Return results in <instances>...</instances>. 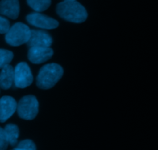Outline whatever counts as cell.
<instances>
[{
	"label": "cell",
	"instance_id": "52a82bcc",
	"mask_svg": "<svg viewBox=\"0 0 158 150\" xmlns=\"http://www.w3.org/2000/svg\"><path fill=\"white\" fill-rule=\"evenodd\" d=\"M52 39L47 32L41 30H31L27 45L29 47H50Z\"/></svg>",
	"mask_w": 158,
	"mask_h": 150
},
{
	"label": "cell",
	"instance_id": "2e32d148",
	"mask_svg": "<svg viewBox=\"0 0 158 150\" xmlns=\"http://www.w3.org/2000/svg\"><path fill=\"white\" fill-rule=\"evenodd\" d=\"M10 29V23L7 18L0 16V34H6Z\"/></svg>",
	"mask_w": 158,
	"mask_h": 150
},
{
	"label": "cell",
	"instance_id": "30bf717a",
	"mask_svg": "<svg viewBox=\"0 0 158 150\" xmlns=\"http://www.w3.org/2000/svg\"><path fill=\"white\" fill-rule=\"evenodd\" d=\"M0 14L9 18L15 19L19 15V0H1Z\"/></svg>",
	"mask_w": 158,
	"mask_h": 150
},
{
	"label": "cell",
	"instance_id": "ba28073f",
	"mask_svg": "<svg viewBox=\"0 0 158 150\" xmlns=\"http://www.w3.org/2000/svg\"><path fill=\"white\" fill-rule=\"evenodd\" d=\"M52 55L53 50L50 47H30L28 58L31 63L40 64L50 59Z\"/></svg>",
	"mask_w": 158,
	"mask_h": 150
},
{
	"label": "cell",
	"instance_id": "5bb4252c",
	"mask_svg": "<svg viewBox=\"0 0 158 150\" xmlns=\"http://www.w3.org/2000/svg\"><path fill=\"white\" fill-rule=\"evenodd\" d=\"M13 59V53L11 51L0 49V69L9 65Z\"/></svg>",
	"mask_w": 158,
	"mask_h": 150
},
{
	"label": "cell",
	"instance_id": "9c48e42d",
	"mask_svg": "<svg viewBox=\"0 0 158 150\" xmlns=\"http://www.w3.org/2000/svg\"><path fill=\"white\" fill-rule=\"evenodd\" d=\"M17 103L11 96H3L0 99V122L5 123L16 111Z\"/></svg>",
	"mask_w": 158,
	"mask_h": 150
},
{
	"label": "cell",
	"instance_id": "7c38bea8",
	"mask_svg": "<svg viewBox=\"0 0 158 150\" xmlns=\"http://www.w3.org/2000/svg\"><path fill=\"white\" fill-rule=\"evenodd\" d=\"M5 134H6V139L9 144L12 146H15L17 144L18 137L19 135V130L18 126L14 124L6 125L4 129Z\"/></svg>",
	"mask_w": 158,
	"mask_h": 150
},
{
	"label": "cell",
	"instance_id": "9a60e30c",
	"mask_svg": "<svg viewBox=\"0 0 158 150\" xmlns=\"http://www.w3.org/2000/svg\"><path fill=\"white\" fill-rule=\"evenodd\" d=\"M12 150H36L35 145L32 140H26L21 141Z\"/></svg>",
	"mask_w": 158,
	"mask_h": 150
},
{
	"label": "cell",
	"instance_id": "7a4b0ae2",
	"mask_svg": "<svg viewBox=\"0 0 158 150\" xmlns=\"http://www.w3.org/2000/svg\"><path fill=\"white\" fill-rule=\"evenodd\" d=\"M63 75V69L60 65L56 63L45 65L37 75V86L42 89H51L58 83Z\"/></svg>",
	"mask_w": 158,
	"mask_h": 150
},
{
	"label": "cell",
	"instance_id": "e0dca14e",
	"mask_svg": "<svg viewBox=\"0 0 158 150\" xmlns=\"http://www.w3.org/2000/svg\"><path fill=\"white\" fill-rule=\"evenodd\" d=\"M7 139L5 134L4 129L0 127V150H6L8 147Z\"/></svg>",
	"mask_w": 158,
	"mask_h": 150
},
{
	"label": "cell",
	"instance_id": "4fadbf2b",
	"mask_svg": "<svg viewBox=\"0 0 158 150\" xmlns=\"http://www.w3.org/2000/svg\"><path fill=\"white\" fill-rule=\"evenodd\" d=\"M27 3L32 9L40 12L46 10L51 5V0H27Z\"/></svg>",
	"mask_w": 158,
	"mask_h": 150
},
{
	"label": "cell",
	"instance_id": "8fae6325",
	"mask_svg": "<svg viewBox=\"0 0 158 150\" xmlns=\"http://www.w3.org/2000/svg\"><path fill=\"white\" fill-rule=\"evenodd\" d=\"M14 83V69L8 65L2 69L0 72V87L2 89H9Z\"/></svg>",
	"mask_w": 158,
	"mask_h": 150
},
{
	"label": "cell",
	"instance_id": "3957f363",
	"mask_svg": "<svg viewBox=\"0 0 158 150\" xmlns=\"http://www.w3.org/2000/svg\"><path fill=\"white\" fill-rule=\"evenodd\" d=\"M31 30L26 25L17 22L10 27L6 34V41L12 46H19L27 43L30 37Z\"/></svg>",
	"mask_w": 158,
	"mask_h": 150
},
{
	"label": "cell",
	"instance_id": "277c9868",
	"mask_svg": "<svg viewBox=\"0 0 158 150\" xmlns=\"http://www.w3.org/2000/svg\"><path fill=\"white\" fill-rule=\"evenodd\" d=\"M16 109L20 118L26 120H33L39 112L38 100L34 95H26L19 100Z\"/></svg>",
	"mask_w": 158,
	"mask_h": 150
},
{
	"label": "cell",
	"instance_id": "5b68a950",
	"mask_svg": "<svg viewBox=\"0 0 158 150\" xmlns=\"http://www.w3.org/2000/svg\"><path fill=\"white\" fill-rule=\"evenodd\" d=\"M33 82L32 72L26 63H19L14 69V83L17 88L24 89Z\"/></svg>",
	"mask_w": 158,
	"mask_h": 150
},
{
	"label": "cell",
	"instance_id": "8992f818",
	"mask_svg": "<svg viewBox=\"0 0 158 150\" xmlns=\"http://www.w3.org/2000/svg\"><path fill=\"white\" fill-rule=\"evenodd\" d=\"M26 20L32 26L45 29H52L58 27L59 22L54 18L40 12H33L26 16Z\"/></svg>",
	"mask_w": 158,
	"mask_h": 150
},
{
	"label": "cell",
	"instance_id": "6da1fadb",
	"mask_svg": "<svg viewBox=\"0 0 158 150\" xmlns=\"http://www.w3.org/2000/svg\"><path fill=\"white\" fill-rule=\"evenodd\" d=\"M57 14L66 21L82 23L87 18V12L84 6L76 0L63 1L56 6Z\"/></svg>",
	"mask_w": 158,
	"mask_h": 150
},
{
	"label": "cell",
	"instance_id": "ac0fdd59",
	"mask_svg": "<svg viewBox=\"0 0 158 150\" xmlns=\"http://www.w3.org/2000/svg\"><path fill=\"white\" fill-rule=\"evenodd\" d=\"M65 1H73V0H65Z\"/></svg>",
	"mask_w": 158,
	"mask_h": 150
}]
</instances>
